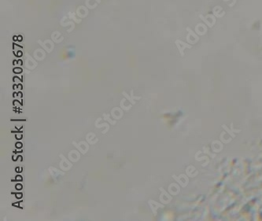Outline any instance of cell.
I'll return each mask as SVG.
<instances>
[{
  "mask_svg": "<svg viewBox=\"0 0 262 221\" xmlns=\"http://www.w3.org/2000/svg\"><path fill=\"white\" fill-rule=\"evenodd\" d=\"M17 145H18V147H20V145L21 144H20V143H18Z\"/></svg>",
  "mask_w": 262,
  "mask_h": 221,
  "instance_id": "3",
  "label": "cell"
},
{
  "mask_svg": "<svg viewBox=\"0 0 262 221\" xmlns=\"http://www.w3.org/2000/svg\"><path fill=\"white\" fill-rule=\"evenodd\" d=\"M199 17H200V18H201V19H202V20H203L204 22L206 23V25H208L209 27V28H212V27H213V25H212V24H211V23H209V22L208 20H206V18H205V17H204V16H203V15H202V14H200V15H199Z\"/></svg>",
  "mask_w": 262,
  "mask_h": 221,
  "instance_id": "2",
  "label": "cell"
},
{
  "mask_svg": "<svg viewBox=\"0 0 262 221\" xmlns=\"http://www.w3.org/2000/svg\"><path fill=\"white\" fill-rule=\"evenodd\" d=\"M176 46L179 48V52L181 53V55L183 56L184 55V50L185 48H191V46L189 45V44H187V43L182 42L181 40H176Z\"/></svg>",
  "mask_w": 262,
  "mask_h": 221,
  "instance_id": "1",
  "label": "cell"
}]
</instances>
